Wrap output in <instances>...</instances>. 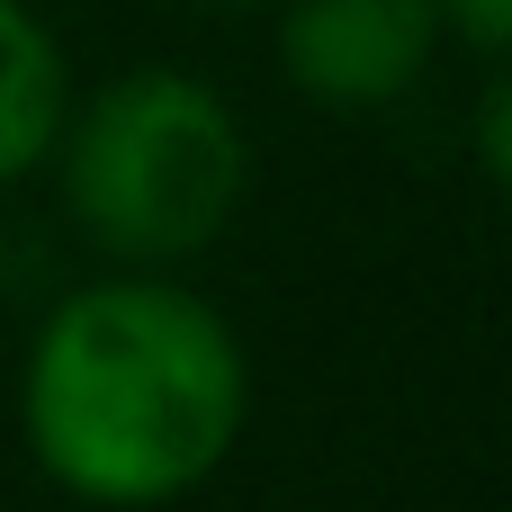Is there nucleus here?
<instances>
[{
  "label": "nucleus",
  "instance_id": "f257e3e1",
  "mask_svg": "<svg viewBox=\"0 0 512 512\" xmlns=\"http://www.w3.org/2000/svg\"><path fill=\"white\" fill-rule=\"evenodd\" d=\"M252 369L234 324L171 279L72 288L18 378V423L36 468L99 512H153L198 495L243 441Z\"/></svg>",
  "mask_w": 512,
  "mask_h": 512
},
{
  "label": "nucleus",
  "instance_id": "f03ea898",
  "mask_svg": "<svg viewBox=\"0 0 512 512\" xmlns=\"http://www.w3.org/2000/svg\"><path fill=\"white\" fill-rule=\"evenodd\" d=\"M54 171H63V216L126 270H162L207 252L252 180V144L243 117L171 63H135L117 81H99L81 108H63L54 135Z\"/></svg>",
  "mask_w": 512,
  "mask_h": 512
},
{
  "label": "nucleus",
  "instance_id": "7ed1b4c3",
  "mask_svg": "<svg viewBox=\"0 0 512 512\" xmlns=\"http://www.w3.org/2000/svg\"><path fill=\"white\" fill-rule=\"evenodd\" d=\"M441 9L432 0H288L279 63L324 108H387L432 72Z\"/></svg>",
  "mask_w": 512,
  "mask_h": 512
},
{
  "label": "nucleus",
  "instance_id": "20e7f679",
  "mask_svg": "<svg viewBox=\"0 0 512 512\" xmlns=\"http://www.w3.org/2000/svg\"><path fill=\"white\" fill-rule=\"evenodd\" d=\"M63 108H72V72H63V45L45 36V18L27 0H0V180L36 171L63 135Z\"/></svg>",
  "mask_w": 512,
  "mask_h": 512
},
{
  "label": "nucleus",
  "instance_id": "39448f33",
  "mask_svg": "<svg viewBox=\"0 0 512 512\" xmlns=\"http://www.w3.org/2000/svg\"><path fill=\"white\" fill-rule=\"evenodd\" d=\"M432 9H441V27H450L468 54H486V63L504 54V36H512V0H432Z\"/></svg>",
  "mask_w": 512,
  "mask_h": 512
},
{
  "label": "nucleus",
  "instance_id": "423d86ee",
  "mask_svg": "<svg viewBox=\"0 0 512 512\" xmlns=\"http://www.w3.org/2000/svg\"><path fill=\"white\" fill-rule=\"evenodd\" d=\"M504 126H512L504 72H486V99H477V153H486V180H504V171H512V153H504Z\"/></svg>",
  "mask_w": 512,
  "mask_h": 512
},
{
  "label": "nucleus",
  "instance_id": "0eeeda50",
  "mask_svg": "<svg viewBox=\"0 0 512 512\" xmlns=\"http://www.w3.org/2000/svg\"><path fill=\"white\" fill-rule=\"evenodd\" d=\"M225 9H270V0H225Z\"/></svg>",
  "mask_w": 512,
  "mask_h": 512
}]
</instances>
